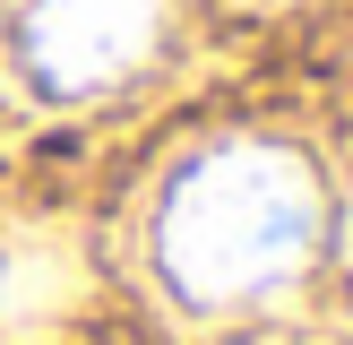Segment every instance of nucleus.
Segmentation results:
<instances>
[{"label": "nucleus", "mask_w": 353, "mask_h": 345, "mask_svg": "<svg viewBox=\"0 0 353 345\" xmlns=\"http://www.w3.org/2000/svg\"><path fill=\"white\" fill-rule=\"evenodd\" d=\"M319 233H327L319 172L268 138H224L190 155L155 199V268L190 310H241L293 285L319 259Z\"/></svg>", "instance_id": "f257e3e1"}, {"label": "nucleus", "mask_w": 353, "mask_h": 345, "mask_svg": "<svg viewBox=\"0 0 353 345\" xmlns=\"http://www.w3.org/2000/svg\"><path fill=\"white\" fill-rule=\"evenodd\" d=\"M155 26H164V0H26V61L43 86L61 95H86V86L130 78L155 52Z\"/></svg>", "instance_id": "f03ea898"}]
</instances>
